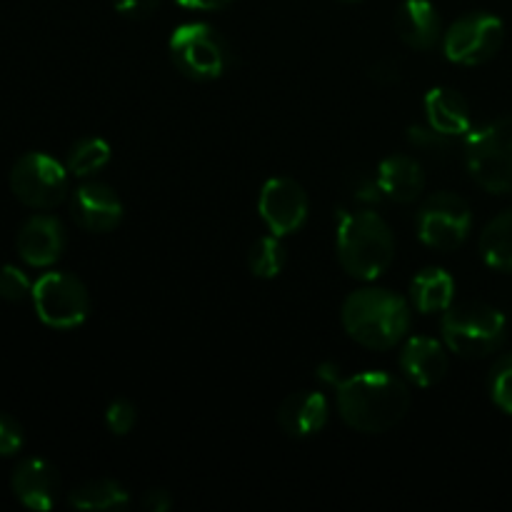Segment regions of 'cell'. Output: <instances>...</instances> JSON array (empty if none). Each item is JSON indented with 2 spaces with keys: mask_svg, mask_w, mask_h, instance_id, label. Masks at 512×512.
Masks as SVG:
<instances>
[{
  "mask_svg": "<svg viewBox=\"0 0 512 512\" xmlns=\"http://www.w3.org/2000/svg\"><path fill=\"white\" fill-rule=\"evenodd\" d=\"M110 160V145L103 138H83L70 148L65 168L75 178H90L98 170H103Z\"/></svg>",
  "mask_w": 512,
  "mask_h": 512,
  "instance_id": "cell-23",
  "label": "cell"
},
{
  "mask_svg": "<svg viewBox=\"0 0 512 512\" xmlns=\"http://www.w3.org/2000/svg\"><path fill=\"white\" fill-rule=\"evenodd\" d=\"M410 298L413 305L425 315L445 313L453 305L455 280L443 268H425L410 283Z\"/></svg>",
  "mask_w": 512,
  "mask_h": 512,
  "instance_id": "cell-20",
  "label": "cell"
},
{
  "mask_svg": "<svg viewBox=\"0 0 512 512\" xmlns=\"http://www.w3.org/2000/svg\"><path fill=\"white\" fill-rule=\"evenodd\" d=\"M58 470L48 460L30 458L15 468L13 473V493L25 508L30 510H50L58 498Z\"/></svg>",
  "mask_w": 512,
  "mask_h": 512,
  "instance_id": "cell-14",
  "label": "cell"
},
{
  "mask_svg": "<svg viewBox=\"0 0 512 512\" xmlns=\"http://www.w3.org/2000/svg\"><path fill=\"white\" fill-rule=\"evenodd\" d=\"M343 328L355 343L370 350L395 348L410 330V305L385 288H363L343 303Z\"/></svg>",
  "mask_w": 512,
  "mask_h": 512,
  "instance_id": "cell-2",
  "label": "cell"
},
{
  "mask_svg": "<svg viewBox=\"0 0 512 512\" xmlns=\"http://www.w3.org/2000/svg\"><path fill=\"white\" fill-rule=\"evenodd\" d=\"M258 213L270 233L285 238L303 228L308 218V195L293 178H270L260 190Z\"/></svg>",
  "mask_w": 512,
  "mask_h": 512,
  "instance_id": "cell-11",
  "label": "cell"
},
{
  "mask_svg": "<svg viewBox=\"0 0 512 512\" xmlns=\"http://www.w3.org/2000/svg\"><path fill=\"white\" fill-rule=\"evenodd\" d=\"M378 185L385 198L395 203H413L425 188L423 165L410 155H388L378 168Z\"/></svg>",
  "mask_w": 512,
  "mask_h": 512,
  "instance_id": "cell-18",
  "label": "cell"
},
{
  "mask_svg": "<svg viewBox=\"0 0 512 512\" xmlns=\"http://www.w3.org/2000/svg\"><path fill=\"white\" fill-rule=\"evenodd\" d=\"M15 245L25 263L33 268H48L63 255L65 230L53 215H33L23 223Z\"/></svg>",
  "mask_w": 512,
  "mask_h": 512,
  "instance_id": "cell-13",
  "label": "cell"
},
{
  "mask_svg": "<svg viewBox=\"0 0 512 512\" xmlns=\"http://www.w3.org/2000/svg\"><path fill=\"white\" fill-rule=\"evenodd\" d=\"M408 140L413 148L418 150H440L445 148V135L438 133V130L433 128V125H413V128L408 130Z\"/></svg>",
  "mask_w": 512,
  "mask_h": 512,
  "instance_id": "cell-29",
  "label": "cell"
},
{
  "mask_svg": "<svg viewBox=\"0 0 512 512\" xmlns=\"http://www.w3.org/2000/svg\"><path fill=\"white\" fill-rule=\"evenodd\" d=\"M425 118L445 138L470 133V108L458 90L433 88L425 95Z\"/></svg>",
  "mask_w": 512,
  "mask_h": 512,
  "instance_id": "cell-19",
  "label": "cell"
},
{
  "mask_svg": "<svg viewBox=\"0 0 512 512\" xmlns=\"http://www.w3.org/2000/svg\"><path fill=\"white\" fill-rule=\"evenodd\" d=\"M170 60L190 80H215L228 70L230 48L208 23H183L170 35Z\"/></svg>",
  "mask_w": 512,
  "mask_h": 512,
  "instance_id": "cell-6",
  "label": "cell"
},
{
  "mask_svg": "<svg viewBox=\"0 0 512 512\" xmlns=\"http://www.w3.org/2000/svg\"><path fill=\"white\" fill-rule=\"evenodd\" d=\"M23 425L8 413H0V455L8 458V455H15L20 448H23Z\"/></svg>",
  "mask_w": 512,
  "mask_h": 512,
  "instance_id": "cell-28",
  "label": "cell"
},
{
  "mask_svg": "<svg viewBox=\"0 0 512 512\" xmlns=\"http://www.w3.org/2000/svg\"><path fill=\"white\" fill-rule=\"evenodd\" d=\"M395 30L413 50H430L440 40L443 23L430 0H403L395 13Z\"/></svg>",
  "mask_w": 512,
  "mask_h": 512,
  "instance_id": "cell-17",
  "label": "cell"
},
{
  "mask_svg": "<svg viewBox=\"0 0 512 512\" xmlns=\"http://www.w3.org/2000/svg\"><path fill=\"white\" fill-rule=\"evenodd\" d=\"M30 293H33V283H30L23 270L15 268V265L0 268V298L8 300V303H20Z\"/></svg>",
  "mask_w": 512,
  "mask_h": 512,
  "instance_id": "cell-26",
  "label": "cell"
},
{
  "mask_svg": "<svg viewBox=\"0 0 512 512\" xmlns=\"http://www.w3.org/2000/svg\"><path fill=\"white\" fill-rule=\"evenodd\" d=\"M328 400L315 390L290 393L278 408V425L290 438H310L318 435L328 423Z\"/></svg>",
  "mask_w": 512,
  "mask_h": 512,
  "instance_id": "cell-15",
  "label": "cell"
},
{
  "mask_svg": "<svg viewBox=\"0 0 512 512\" xmlns=\"http://www.w3.org/2000/svg\"><path fill=\"white\" fill-rule=\"evenodd\" d=\"M508 320L485 303L450 305L443 315V343L460 358H485L500 348Z\"/></svg>",
  "mask_w": 512,
  "mask_h": 512,
  "instance_id": "cell-4",
  "label": "cell"
},
{
  "mask_svg": "<svg viewBox=\"0 0 512 512\" xmlns=\"http://www.w3.org/2000/svg\"><path fill=\"white\" fill-rule=\"evenodd\" d=\"M30 298L38 318L50 328H78L88 318V290L70 273H45L43 278L35 280Z\"/></svg>",
  "mask_w": 512,
  "mask_h": 512,
  "instance_id": "cell-8",
  "label": "cell"
},
{
  "mask_svg": "<svg viewBox=\"0 0 512 512\" xmlns=\"http://www.w3.org/2000/svg\"><path fill=\"white\" fill-rule=\"evenodd\" d=\"M340 418L358 433H388L410 410V393L403 380L380 370H368L335 385Z\"/></svg>",
  "mask_w": 512,
  "mask_h": 512,
  "instance_id": "cell-1",
  "label": "cell"
},
{
  "mask_svg": "<svg viewBox=\"0 0 512 512\" xmlns=\"http://www.w3.org/2000/svg\"><path fill=\"white\" fill-rule=\"evenodd\" d=\"M188 10H220L230 3V0H175Z\"/></svg>",
  "mask_w": 512,
  "mask_h": 512,
  "instance_id": "cell-33",
  "label": "cell"
},
{
  "mask_svg": "<svg viewBox=\"0 0 512 512\" xmlns=\"http://www.w3.org/2000/svg\"><path fill=\"white\" fill-rule=\"evenodd\" d=\"M68 503L78 510H90V512H110V510H125L130 505L128 490L120 483L108 478L88 480L80 488H75L70 493Z\"/></svg>",
  "mask_w": 512,
  "mask_h": 512,
  "instance_id": "cell-21",
  "label": "cell"
},
{
  "mask_svg": "<svg viewBox=\"0 0 512 512\" xmlns=\"http://www.w3.org/2000/svg\"><path fill=\"white\" fill-rule=\"evenodd\" d=\"M10 190L28 208L50 210L68 193V168L45 153H25L10 170Z\"/></svg>",
  "mask_w": 512,
  "mask_h": 512,
  "instance_id": "cell-7",
  "label": "cell"
},
{
  "mask_svg": "<svg viewBox=\"0 0 512 512\" xmlns=\"http://www.w3.org/2000/svg\"><path fill=\"white\" fill-rule=\"evenodd\" d=\"M335 248L345 273L368 283L378 280L395 258L393 230L373 210H343Z\"/></svg>",
  "mask_w": 512,
  "mask_h": 512,
  "instance_id": "cell-3",
  "label": "cell"
},
{
  "mask_svg": "<svg viewBox=\"0 0 512 512\" xmlns=\"http://www.w3.org/2000/svg\"><path fill=\"white\" fill-rule=\"evenodd\" d=\"M490 398L503 413L512 415V353L503 355L490 373Z\"/></svg>",
  "mask_w": 512,
  "mask_h": 512,
  "instance_id": "cell-25",
  "label": "cell"
},
{
  "mask_svg": "<svg viewBox=\"0 0 512 512\" xmlns=\"http://www.w3.org/2000/svg\"><path fill=\"white\" fill-rule=\"evenodd\" d=\"M473 228L468 203L453 193H438L418 210V238L428 248L455 250L465 243Z\"/></svg>",
  "mask_w": 512,
  "mask_h": 512,
  "instance_id": "cell-10",
  "label": "cell"
},
{
  "mask_svg": "<svg viewBox=\"0 0 512 512\" xmlns=\"http://www.w3.org/2000/svg\"><path fill=\"white\" fill-rule=\"evenodd\" d=\"M143 508L150 512H168L173 508V498L168 490H148L143 498Z\"/></svg>",
  "mask_w": 512,
  "mask_h": 512,
  "instance_id": "cell-31",
  "label": "cell"
},
{
  "mask_svg": "<svg viewBox=\"0 0 512 512\" xmlns=\"http://www.w3.org/2000/svg\"><path fill=\"white\" fill-rule=\"evenodd\" d=\"M248 268L255 278H278L285 268V245L280 243L278 235H265L250 245Z\"/></svg>",
  "mask_w": 512,
  "mask_h": 512,
  "instance_id": "cell-24",
  "label": "cell"
},
{
  "mask_svg": "<svg viewBox=\"0 0 512 512\" xmlns=\"http://www.w3.org/2000/svg\"><path fill=\"white\" fill-rule=\"evenodd\" d=\"M160 0H115V8H118V13H123L125 18H148V15H153L155 10H158Z\"/></svg>",
  "mask_w": 512,
  "mask_h": 512,
  "instance_id": "cell-30",
  "label": "cell"
},
{
  "mask_svg": "<svg viewBox=\"0 0 512 512\" xmlns=\"http://www.w3.org/2000/svg\"><path fill=\"white\" fill-rule=\"evenodd\" d=\"M73 220L88 233H108L123 220V203L105 183H83L70 195Z\"/></svg>",
  "mask_w": 512,
  "mask_h": 512,
  "instance_id": "cell-12",
  "label": "cell"
},
{
  "mask_svg": "<svg viewBox=\"0 0 512 512\" xmlns=\"http://www.w3.org/2000/svg\"><path fill=\"white\" fill-rule=\"evenodd\" d=\"M343 3H355V0H343Z\"/></svg>",
  "mask_w": 512,
  "mask_h": 512,
  "instance_id": "cell-34",
  "label": "cell"
},
{
  "mask_svg": "<svg viewBox=\"0 0 512 512\" xmlns=\"http://www.w3.org/2000/svg\"><path fill=\"white\" fill-rule=\"evenodd\" d=\"M373 78L378 80V83H395V80L400 78V70L395 68L390 60H380V63L373 68Z\"/></svg>",
  "mask_w": 512,
  "mask_h": 512,
  "instance_id": "cell-32",
  "label": "cell"
},
{
  "mask_svg": "<svg viewBox=\"0 0 512 512\" xmlns=\"http://www.w3.org/2000/svg\"><path fill=\"white\" fill-rule=\"evenodd\" d=\"M135 420H138V410L128 400H113L105 410V423L113 435H128L135 428Z\"/></svg>",
  "mask_w": 512,
  "mask_h": 512,
  "instance_id": "cell-27",
  "label": "cell"
},
{
  "mask_svg": "<svg viewBox=\"0 0 512 512\" xmlns=\"http://www.w3.org/2000/svg\"><path fill=\"white\" fill-rule=\"evenodd\" d=\"M480 255L490 268L512 273V210L490 220L480 235Z\"/></svg>",
  "mask_w": 512,
  "mask_h": 512,
  "instance_id": "cell-22",
  "label": "cell"
},
{
  "mask_svg": "<svg viewBox=\"0 0 512 512\" xmlns=\"http://www.w3.org/2000/svg\"><path fill=\"white\" fill-rule=\"evenodd\" d=\"M400 370L418 388H433L448 373V353L435 338H410L400 353Z\"/></svg>",
  "mask_w": 512,
  "mask_h": 512,
  "instance_id": "cell-16",
  "label": "cell"
},
{
  "mask_svg": "<svg viewBox=\"0 0 512 512\" xmlns=\"http://www.w3.org/2000/svg\"><path fill=\"white\" fill-rule=\"evenodd\" d=\"M505 40V25L493 13H470L455 20L443 35L448 60L458 65H483L495 58Z\"/></svg>",
  "mask_w": 512,
  "mask_h": 512,
  "instance_id": "cell-9",
  "label": "cell"
},
{
  "mask_svg": "<svg viewBox=\"0 0 512 512\" xmlns=\"http://www.w3.org/2000/svg\"><path fill=\"white\" fill-rule=\"evenodd\" d=\"M470 175L488 193H512V118L473 130L465 143Z\"/></svg>",
  "mask_w": 512,
  "mask_h": 512,
  "instance_id": "cell-5",
  "label": "cell"
}]
</instances>
